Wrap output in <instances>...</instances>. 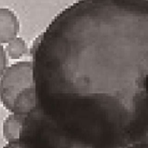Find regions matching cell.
I'll list each match as a JSON object with an SVG mask.
<instances>
[{"label":"cell","mask_w":148,"mask_h":148,"mask_svg":"<svg viewBox=\"0 0 148 148\" xmlns=\"http://www.w3.org/2000/svg\"><path fill=\"white\" fill-rule=\"evenodd\" d=\"M22 130V119L18 116L12 114L8 116L3 121V137L8 143H12L18 140Z\"/></svg>","instance_id":"5"},{"label":"cell","mask_w":148,"mask_h":148,"mask_svg":"<svg viewBox=\"0 0 148 148\" xmlns=\"http://www.w3.org/2000/svg\"><path fill=\"white\" fill-rule=\"evenodd\" d=\"M36 106V92H34V85L26 87L15 97L12 114L18 116L19 118H24L27 114H29Z\"/></svg>","instance_id":"4"},{"label":"cell","mask_w":148,"mask_h":148,"mask_svg":"<svg viewBox=\"0 0 148 148\" xmlns=\"http://www.w3.org/2000/svg\"><path fill=\"white\" fill-rule=\"evenodd\" d=\"M7 53L11 59H19L28 53V45L24 39L15 37L8 42Z\"/></svg>","instance_id":"6"},{"label":"cell","mask_w":148,"mask_h":148,"mask_svg":"<svg viewBox=\"0 0 148 148\" xmlns=\"http://www.w3.org/2000/svg\"><path fill=\"white\" fill-rule=\"evenodd\" d=\"M18 32L19 21L15 13L8 8H0V43H8Z\"/></svg>","instance_id":"3"},{"label":"cell","mask_w":148,"mask_h":148,"mask_svg":"<svg viewBox=\"0 0 148 148\" xmlns=\"http://www.w3.org/2000/svg\"><path fill=\"white\" fill-rule=\"evenodd\" d=\"M0 77V101L11 112L15 97L23 89L34 85L32 62L18 61L7 68Z\"/></svg>","instance_id":"2"},{"label":"cell","mask_w":148,"mask_h":148,"mask_svg":"<svg viewBox=\"0 0 148 148\" xmlns=\"http://www.w3.org/2000/svg\"><path fill=\"white\" fill-rule=\"evenodd\" d=\"M31 58L36 106L7 147H147L148 0H78Z\"/></svg>","instance_id":"1"},{"label":"cell","mask_w":148,"mask_h":148,"mask_svg":"<svg viewBox=\"0 0 148 148\" xmlns=\"http://www.w3.org/2000/svg\"><path fill=\"white\" fill-rule=\"evenodd\" d=\"M8 66V59H7V54L2 45L0 44V76L2 75L4 70L7 69Z\"/></svg>","instance_id":"7"}]
</instances>
